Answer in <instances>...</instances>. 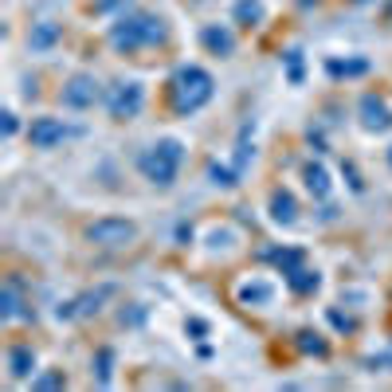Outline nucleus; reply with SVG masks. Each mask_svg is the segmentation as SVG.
I'll return each instance as SVG.
<instances>
[{
  "label": "nucleus",
  "instance_id": "1",
  "mask_svg": "<svg viewBox=\"0 0 392 392\" xmlns=\"http://www.w3.org/2000/svg\"><path fill=\"white\" fill-rule=\"evenodd\" d=\"M161 40H165V20L161 16H145V12L126 16V20H118V24L110 28V43L118 47V52H137V47H145V43H161Z\"/></svg>",
  "mask_w": 392,
  "mask_h": 392
},
{
  "label": "nucleus",
  "instance_id": "2",
  "mask_svg": "<svg viewBox=\"0 0 392 392\" xmlns=\"http://www.w3.org/2000/svg\"><path fill=\"white\" fill-rule=\"evenodd\" d=\"M180 161H185V145L177 137H165V142H157L154 149H145L137 157V169H142L145 180H154V185H173Z\"/></svg>",
  "mask_w": 392,
  "mask_h": 392
},
{
  "label": "nucleus",
  "instance_id": "3",
  "mask_svg": "<svg viewBox=\"0 0 392 392\" xmlns=\"http://www.w3.org/2000/svg\"><path fill=\"white\" fill-rule=\"evenodd\" d=\"M212 98V75L204 67H180L173 79V106L177 114H196Z\"/></svg>",
  "mask_w": 392,
  "mask_h": 392
},
{
  "label": "nucleus",
  "instance_id": "4",
  "mask_svg": "<svg viewBox=\"0 0 392 392\" xmlns=\"http://www.w3.org/2000/svg\"><path fill=\"white\" fill-rule=\"evenodd\" d=\"M86 239L98 243V248H126L137 239V224L134 220H118V216H106V220H94L86 228Z\"/></svg>",
  "mask_w": 392,
  "mask_h": 392
},
{
  "label": "nucleus",
  "instance_id": "5",
  "mask_svg": "<svg viewBox=\"0 0 392 392\" xmlns=\"http://www.w3.org/2000/svg\"><path fill=\"white\" fill-rule=\"evenodd\" d=\"M145 103V91L142 83H118L110 86V94H106V110H110V118H137V110H142Z\"/></svg>",
  "mask_w": 392,
  "mask_h": 392
},
{
  "label": "nucleus",
  "instance_id": "6",
  "mask_svg": "<svg viewBox=\"0 0 392 392\" xmlns=\"http://www.w3.org/2000/svg\"><path fill=\"white\" fill-rule=\"evenodd\" d=\"M59 103L67 106V110H86V106L98 103V83H94L91 75H75L67 86H63Z\"/></svg>",
  "mask_w": 392,
  "mask_h": 392
},
{
  "label": "nucleus",
  "instance_id": "7",
  "mask_svg": "<svg viewBox=\"0 0 392 392\" xmlns=\"http://www.w3.org/2000/svg\"><path fill=\"white\" fill-rule=\"evenodd\" d=\"M63 137H67V126L59 118H32V126H28V142L35 149H55Z\"/></svg>",
  "mask_w": 392,
  "mask_h": 392
},
{
  "label": "nucleus",
  "instance_id": "8",
  "mask_svg": "<svg viewBox=\"0 0 392 392\" xmlns=\"http://www.w3.org/2000/svg\"><path fill=\"white\" fill-rule=\"evenodd\" d=\"M361 126L373 129V134L392 129V110L376 98V94H365V98H361Z\"/></svg>",
  "mask_w": 392,
  "mask_h": 392
},
{
  "label": "nucleus",
  "instance_id": "9",
  "mask_svg": "<svg viewBox=\"0 0 392 392\" xmlns=\"http://www.w3.org/2000/svg\"><path fill=\"white\" fill-rule=\"evenodd\" d=\"M32 310H24V299H20L16 282H8V287L0 290V318L4 322H16V318H28Z\"/></svg>",
  "mask_w": 392,
  "mask_h": 392
},
{
  "label": "nucleus",
  "instance_id": "10",
  "mask_svg": "<svg viewBox=\"0 0 392 392\" xmlns=\"http://www.w3.org/2000/svg\"><path fill=\"white\" fill-rule=\"evenodd\" d=\"M32 369H35V353L28 350V345H12L8 350V373L16 376V381H24Z\"/></svg>",
  "mask_w": 392,
  "mask_h": 392
},
{
  "label": "nucleus",
  "instance_id": "11",
  "mask_svg": "<svg viewBox=\"0 0 392 392\" xmlns=\"http://www.w3.org/2000/svg\"><path fill=\"white\" fill-rule=\"evenodd\" d=\"M271 216H275L279 224H294V220H299L294 196H290V192H275V196H271Z\"/></svg>",
  "mask_w": 392,
  "mask_h": 392
},
{
  "label": "nucleus",
  "instance_id": "12",
  "mask_svg": "<svg viewBox=\"0 0 392 392\" xmlns=\"http://www.w3.org/2000/svg\"><path fill=\"white\" fill-rule=\"evenodd\" d=\"M59 40V24H52V20H43L40 28H32V52H47V47H52V43Z\"/></svg>",
  "mask_w": 392,
  "mask_h": 392
},
{
  "label": "nucleus",
  "instance_id": "13",
  "mask_svg": "<svg viewBox=\"0 0 392 392\" xmlns=\"http://www.w3.org/2000/svg\"><path fill=\"white\" fill-rule=\"evenodd\" d=\"M204 43L212 47L216 55H231V47H236L231 32H224V28H204Z\"/></svg>",
  "mask_w": 392,
  "mask_h": 392
},
{
  "label": "nucleus",
  "instance_id": "14",
  "mask_svg": "<svg viewBox=\"0 0 392 392\" xmlns=\"http://www.w3.org/2000/svg\"><path fill=\"white\" fill-rule=\"evenodd\" d=\"M287 282L299 294H310V290H318V271H306V267H294V271L287 275Z\"/></svg>",
  "mask_w": 392,
  "mask_h": 392
},
{
  "label": "nucleus",
  "instance_id": "15",
  "mask_svg": "<svg viewBox=\"0 0 392 392\" xmlns=\"http://www.w3.org/2000/svg\"><path fill=\"white\" fill-rule=\"evenodd\" d=\"M306 188H310L314 196H325V192H330V177H325L322 165H306Z\"/></svg>",
  "mask_w": 392,
  "mask_h": 392
},
{
  "label": "nucleus",
  "instance_id": "16",
  "mask_svg": "<svg viewBox=\"0 0 392 392\" xmlns=\"http://www.w3.org/2000/svg\"><path fill=\"white\" fill-rule=\"evenodd\" d=\"M236 20H243V24H255V20H263V4H259V0H239L236 4Z\"/></svg>",
  "mask_w": 392,
  "mask_h": 392
},
{
  "label": "nucleus",
  "instance_id": "17",
  "mask_svg": "<svg viewBox=\"0 0 392 392\" xmlns=\"http://www.w3.org/2000/svg\"><path fill=\"white\" fill-rule=\"evenodd\" d=\"M302 350H314V353H325V341H318V333H302Z\"/></svg>",
  "mask_w": 392,
  "mask_h": 392
},
{
  "label": "nucleus",
  "instance_id": "18",
  "mask_svg": "<svg viewBox=\"0 0 392 392\" xmlns=\"http://www.w3.org/2000/svg\"><path fill=\"white\" fill-rule=\"evenodd\" d=\"M40 384H43V388H55V384H63V376H59V373H55V376H43Z\"/></svg>",
  "mask_w": 392,
  "mask_h": 392
},
{
  "label": "nucleus",
  "instance_id": "19",
  "mask_svg": "<svg viewBox=\"0 0 392 392\" xmlns=\"http://www.w3.org/2000/svg\"><path fill=\"white\" fill-rule=\"evenodd\" d=\"M388 165H392V149H388Z\"/></svg>",
  "mask_w": 392,
  "mask_h": 392
}]
</instances>
